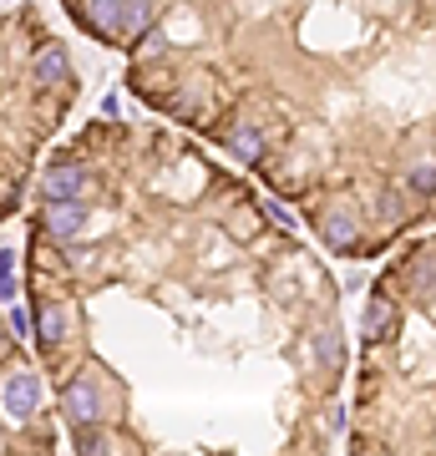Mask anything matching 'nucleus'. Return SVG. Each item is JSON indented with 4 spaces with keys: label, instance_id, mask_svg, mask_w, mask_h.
<instances>
[{
    "label": "nucleus",
    "instance_id": "obj_8",
    "mask_svg": "<svg viewBox=\"0 0 436 456\" xmlns=\"http://www.w3.org/2000/svg\"><path fill=\"white\" fill-rule=\"evenodd\" d=\"M26 325H31V320H26V310H11V330H16V335H26Z\"/></svg>",
    "mask_w": 436,
    "mask_h": 456
},
{
    "label": "nucleus",
    "instance_id": "obj_6",
    "mask_svg": "<svg viewBox=\"0 0 436 456\" xmlns=\"http://www.w3.org/2000/svg\"><path fill=\"white\" fill-rule=\"evenodd\" d=\"M36 71H41L46 82H56V86L71 82V66H66V51L62 46H41V51H36Z\"/></svg>",
    "mask_w": 436,
    "mask_h": 456
},
{
    "label": "nucleus",
    "instance_id": "obj_7",
    "mask_svg": "<svg viewBox=\"0 0 436 456\" xmlns=\"http://www.w3.org/2000/svg\"><path fill=\"white\" fill-rule=\"evenodd\" d=\"M66 340V310L62 305H46L41 310V345H62Z\"/></svg>",
    "mask_w": 436,
    "mask_h": 456
},
{
    "label": "nucleus",
    "instance_id": "obj_2",
    "mask_svg": "<svg viewBox=\"0 0 436 456\" xmlns=\"http://www.w3.org/2000/svg\"><path fill=\"white\" fill-rule=\"evenodd\" d=\"M62 406H66V416L77 421V431H92V426L102 421V395H97V386H86V375L66 380Z\"/></svg>",
    "mask_w": 436,
    "mask_h": 456
},
{
    "label": "nucleus",
    "instance_id": "obj_9",
    "mask_svg": "<svg viewBox=\"0 0 436 456\" xmlns=\"http://www.w3.org/2000/svg\"><path fill=\"white\" fill-rule=\"evenodd\" d=\"M11 269H16V254H11V248H0V274H11Z\"/></svg>",
    "mask_w": 436,
    "mask_h": 456
},
{
    "label": "nucleus",
    "instance_id": "obj_4",
    "mask_svg": "<svg viewBox=\"0 0 436 456\" xmlns=\"http://www.w3.org/2000/svg\"><path fill=\"white\" fill-rule=\"evenodd\" d=\"M0 401H5V411H11L16 421H26V416L41 406V380H36L31 370H16L5 380V395H0Z\"/></svg>",
    "mask_w": 436,
    "mask_h": 456
},
{
    "label": "nucleus",
    "instance_id": "obj_5",
    "mask_svg": "<svg viewBox=\"0 0 436 456\" xmlns=\"http://www.w3.org/2000/svg\"><path fill=\"white\" fill-rule=\"evenodd\" d=\"M46 233L51 239H77V233H86V208H81V203H51Z\"/></svg>",
    "mask_w": 436,
    "mask_h": 456
},
{
    "label": "nucleus",
    "instance_id": "obj_3",
    "mask_svg": "<svg viewBox=\"0 0 436 456\" xmlns=\"http://www.w3.org/2000/svg\"><path fill=\"white\" fill-rule=\"evenodd\" d=\"M41 193H46L51 203H81V198H86V167L62 163L56 173H46V183H41Z\"/></svg>",
    "mask_w": 436,
    "mask_h": 456
},
{
    "label": "nucleus",
    "instance_id": "obj_1",
    "mask_svg": "<svg viewBox=\"0 0 436 456\" xmlns=\"http://www.w3.org/2000/svg\"><path fill=\"white\" fill-rule=\"evenodd\" d=\"M71 20L117 46V41H132V36L152 31L158 5H117V0H97V5H71Z\"/></svg>",
    "mask_w": 436,
    "mask_h": 456
}]
</instances>
